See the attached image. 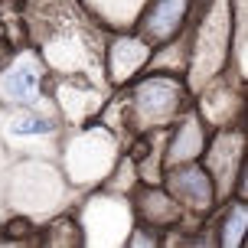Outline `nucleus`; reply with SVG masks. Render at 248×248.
<instances>
[{"mask_svg":"<svg viewBox=\"0 0 248 248\" xmlns=\"http://www.w3.org/2000/svg\"><path fill=\"white\" fill-rule=\"evenodd\" d=\"M52 124L43 121V118H26V121H13V131L16 134H43V131H49Z\"/></svg>","mask_w":248,"mask_h":248,"instance_id":"4","label":"nucleus"},{"mask_svg":"<svg viewBox=\"0 0 248 248\" xmlns=\"http://www.w3.org/2000/svg\"><path fill=\"white\" fill-rule=\"evenodd\" d=\"M173 98V92H170V82H150V85L140 88V105L147 108V111H163V105Z\"/></svg>","mask_w":248,"mask_h":248,"instance_id":"3","label":"nucleus"},{"mask_svg":"<svg viewBox=\"0 0 248 248\" xmlns=\"http://www.w3.org/2000/svg\"><path fill=\"white\" fill-rule=\"evenodd\" d=\"M0 95L7 101H33L39 95V85H36V72L30 69H13L0 78Z\"/></svg>","mask_w":248,"mask_h":248,"instance_id":"1","label":"nucleus"},{"mask_svg":"<svg viewBox=\"0 0 248 248\" xmlns=\"http://www.w3.org/2000/svg\"><path fill=\"white\" fill-rule=\"evenodd\" d=\"M180 16H183V0H160L157 10L150 13V30H154V36H167L176 26Z\"/></svg>","mask_w":248,"mask_h":248,"instance_id":"2","label":"nucleus"}]
</instances>
